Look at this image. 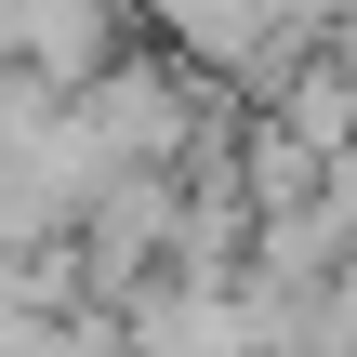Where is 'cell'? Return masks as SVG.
Masks as SVG:
<instances>
[{"mask_svg":"<svg viewBox=\"0 0 357 357\" xmlns=\"http://www.w3.org/2000/svg\"><path fill=\"white\" fill-rule=\"evenodd\" d=\"M238 199H252V212L318 199V146H305V132H278V119H252V132H238Z\"/></svg>","mask_w":357,"mask_h":357,"instance_id":"2","label":"cell"},{"mask_svg":"<svg viewBox=\"0 0 357 357\" xmlns=\"http://www.w3.org/2000/svg\"><path fill=\"white\" fill-rule=\"evenodd\" d=\"M265 119L305 132L318 159L357 146V53H291V66H265Z\"/></svg>","mask_w":357,"mask_h":357,"instance_id":"1","label":"cell"}]
</instances>
